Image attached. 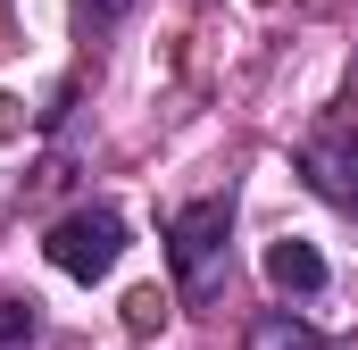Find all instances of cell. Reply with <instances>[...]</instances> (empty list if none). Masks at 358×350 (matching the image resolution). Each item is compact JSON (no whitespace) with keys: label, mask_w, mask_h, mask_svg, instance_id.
<instances>
[{"label":"cell","mask_w":358,"mask_h":350,"mask_svg":"<svg viewBox=\"0 0 358 350\" xmlns=\"http://www.w3.org/2000/svg\"><path fill=\"white\" fill-rule=\"evenodd\" d=\"M167 267H176L183 300H217L225 292V267H234V192L183 200L167 217Z\"/></svg>","instance_id":"cell-1"},{"label":"cell","mask_w":358,"mask_h":350,"mask_svg":"<svg viewBox=\"0 0 358 350\" xmlns=\"http://www.w3.org/2000/svg\"><path fill=\"white\" fill-rule=\"evenodd\" d=\"M42 251L59 275H76V284H100L108 267L125 259V217L108 209V200H84V209H67L50 234H42Z\"/></svg>","instance_id":"cell-2"},{"label":"cell","mask_w":358,"mask_h":350,"mask_svg":"<svg viewBox=\"0 0 358 350\" xmlns=\"http://www.w3.org/2000/svg\"><path fill=\"white\" fill-rule=\"evenodd\" d=\"M300 175H308V192H317L325 209H342L358 225V134H342V125H334V134H308V142H300Z\"/></svg>","instance_id":"cell-3"},{"label":"cell","mask_w":358,"mask_h":350,"mask_svg":"<svg viewBox=\"0 0 358 350\" xmlns=\"http://www.w3.org/2000/svg\"><path fill=\"white\" fill-rule=\"evenodd\" d=\"M267 284L308 300V292H325V259H317L308 242H275V251H267Z\"/></svg>","instance_id":"cell-4"},{"label":"cell","mask_w":358,"mask_h":350,"mask_svg":"<svg viewBox=\"0 0 358 350\" xmlns=\"http://www.w3.org/2000/svg\"><path fill=\"white\" fill-rule=\"evenodd\" d=\"M250 350H334L308 317H292V309H267L259 326H250Z\"/></svg>","instance_id":"cell-5"},{"label":"cell","mask_w":358,"mask_h":350,"mask_svg":"<svg viewBox=\"0 0 358 350\" xmlns=\"http://www.w3.org/2000/svg\"><path fill=\"white\" fill-rule=\"evenodd\" d=\"M34 342V300H0V350Z\"/></svg>","instance_id":"cell-6"},{"label":"cell","mask_w":358,"mask_h":350,"mask_svg":"<svg viewBox=\"0 0 358 350\" xmlns=\"http://www.w3.org/2000/svg\"><path fill=\"white\" fill-rule=\"evenodd\" d=\"M125 8H134V0H76V25H92V34H100V25H117Z\"/></svg>","instance_id":"cell-7"},{"label":"cell","mask_w":358,"mask_h":350,"mask_svg":"<svg viewBox=\"0 0 358 350\" xmlns=\"http://www.w3.org/2000/svg\"><path fill=\"white\" fill-rule=\"evenodd\" d=\"M125 317H134V334H150V326L167 317V300H159V292H134V300H125Z\"/></svg>","instance_id":"cell-8"}]
</instances>
